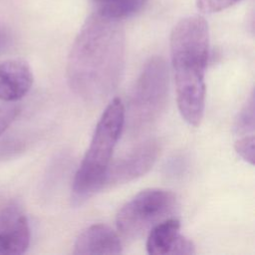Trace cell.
Listing matches in <instances>:
<instances>
[{"mask_svg":"<svg viewBox=\"0 0 255 255\" xmlns=\"http://www.w3.org/2000/svg\"><path fill=\"white\" fill-rule=\"evenodd\" d=\"M125 121V107L122 101L116 98L107 106L100 118L90 146L76 172L73 197L77 202L80 203L103 189L105 175Z\"/></svg>","mask_w":255,"mask_h":255,"instance_id":"obj_3","label":"cell"},{"mask_svg":"<svg viewBox=\"0 0 255 255\" xmlns=\"http://www.w3.org/2000/svg\"><path fill=\"white\" fill-rule=\"evenodd\" d=\"M123 252L122 241L110 226L94 224L86 228L76 239L73 253L76 255L120 254Z\"/></svg>","mask_w":255,"mask_h":255,"instance_id":"obj_10","label":"cell"},{"mask_svg":"<svg viewBox=\"0 0 255 255\" xmlns=\"http://www.w3.org/2000/svg\"><path fill=\"white\" fill-rule=\"evenodd\" d=\"M176 207L174 193L162 188H148L128 200L117 214L118 230L127 238L135 239L158 222L169 218Z\"/></svg>","mask_w":255,"mask_h":255,"instance_id":"obj_5","label":"cell"},{"mask_svg":"<svg viewBox=\"0 0 255 255\" xmlns=\"http://www.w3.org/2000/svg\"><path fill=\"white\" fill-rule=\"evenodd\" d=\"M168 94V70L163 58H150L143 66L128 106L129 125L139 128L157 119L165 107Z\"/></svg>","mask_w":255,"mask_h":255,"instance_id":"obj_4","label":"cell"},{"mask_svg":"<svg viewBox=\"0 0 255 255\" xmlns=\"http://www.w3.org/2000/svg\"><path fill=\"white\" fill-rule=\"evenodd\" d=\"M158 153V142L148 140L111 162L105 175L103 188L124 184L142 176L152 167Z\"/></svg>","mask_w":255,"mask_h":255,"instance_id":"obj_6","label":"cell"},{"mask_svg":"<svg viewBox=\"0 0 255 255\" xmlns=\"http://www.w3.org/2000/svg\"><path fill=\"white\" fill-rule=\"evenodd\" d=\"M20 113V108L9 102L0 105V135L6 131V129L15 121Z\"/></svg>","mask_w":255,"mask_h":255,"instance_id":"obj_13","label":"cell"},{"mask_svg":"<svg viewBox=\"0 0 255 255\" xmlns=\"http://www.w3.org/2000/svg\"><path fill=\"white\" fill-rule=\"evenodd\" d=\"M7 40H8L7 35L5 33H3L2 31H0V51L5 47Z\"/></svg>","mask_w":255,"mask_h":255,"instance_id":"obj_16","label":"cell"},{"mask_svg":"<svg viewBox=\"0 0 255 255\" xmlns=\"http://www.w3.org/2000/svg\"><path fill=\"white\" fill-rule=\"evenodd\" d=\"M180 222L172 217L155 224L147 233L146 251L150 255H192L193 242L180 233Z\"/></svg>","mask_w":255,"mask_h":255,"instance_id":"obj_8","label":"cell"},{"mask_svg":"<svg viewBox=\"0 0 255 255\" xmlns=\"http://www.w3.org/2000/svg\"><path fill=\"white\" fill-rule=\"evenodd\" d=\"M254 93L252 92L246 104L238 114L234 125V133L237 138L254 135L255 128V107Z\"/></svg>","mask_w":255,"mask_h":255,"instance_id":"obj_12","label":"cell"},{"mask_svg":"<svg viewBox=\"0 0 255 255\" xmlns=\"http://www.w3.org/2000/svg\"><path fill=\"white\" fill-rule=\"evenodd\" d=\"M254 135L236 138L235 140V149L237 153L250 164H254Z\"/></svg>","mask_w":255,"mask_h":255,"instance_id":"obj_15","label":"cell"},{"mask_svg":"<svg viewBox=\"0 0 255 255\" xmlns=\"http://www.w3.org/2000/svg\"><path fill=\"white\" fill-rule=\"evenodd\" d=\"M169 44L179 113L187 124L197 127L204 114V77L209 56L205 18L191 15L180 19L172 28Z\"/></svg>","mask_w":255,"mask_h":255,"instance_id":"obj_2","label":"cell"},{"mask_svg":"<svg viewBox=\"0 0 255 255\" xmlns=\"http://www.w3.org/2000/svg\"><path fill=\"white\" fill-rule=\"evenodd\" d=\"M147 0H93L97 13L113 20H122L139 12Z\"/></svg>","mask_w":255,"mask_h":255,"instance_id":"obj_11","label":"cell"},{"mask_svg":"<svg viewBox=\"0 0 255 255\" xmlns=\"http://www.w3.org/2000/svg\"><path fill=\"white\" fill-rule=\"evenodd\" d=\"M29 64L20 59L0 62V100L14 103L22 99L33 85Z\"/></svg>","mask_w":255,"mask_h":255,"instance_id":"obj_9","label":"cell"},{"mask_svg":"<svg viewBox=\"0 0 255 255\" xmlns=\"http://www.w3.org/2000/svg\"><path fill=\"white\" fill-rule=\"evenodd\" d=\"M241 0H196L197 9L206 14L220 12L225 10Z\"/></svg>","mask_w":255,"mask_h":255,"instance_id":"obj_14","label":"cell"},{"mask_svg":"<svg viewBox=\"0 0 255 255\" xmlns=\"http://www.w3.org/2000/svg\"><path fill=\"white\" fill-rule=\"evenodd\" d=\"M30 227L22 208L14 202L0 209V255H20L30 244Z\"/></svg>","mask_w":255,"mask_h":255,"instance_id":"obj_7","label":"cell"},{"mask_svg":"<svg viewBox=\"0 0 255 255\" xmlns=\"http://www.w3.org/2000/svg\"><path fill=\"white\" fill-rule=\"evenodd\" d=\"M125 64V33L120 21L94 13L81 27L69 54L71 90L87 103L105 101L117 88Z\"/></svg>","mask_w":255,"mask_h":255,"instance_id":"obj_1","label":"cell"}]
</instances>
